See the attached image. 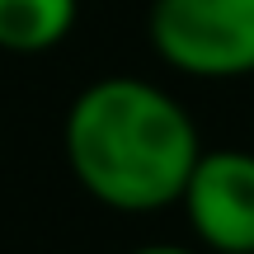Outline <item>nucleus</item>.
I'll list each match as a JSON object with an SVG mask.
<instances>
[{
	"instance_id": "nucleus-3",
	"label": "nucleus",
	"mask_w": 254,
	"mask_h": 254,
	"mask_svg": "<svg viewBox=\"0 0 254 254\" xmlns=\"http://www.w3.org/2000/svg\"><path fill=\"white\" fill-rule=\"evenodd\" d=\"M179 202L207 250L254 254V151H202Z\"/></svg>"
},
{
	"instance_id": "nucleus-4",
	"label": "nucleus",
	"mask_w": 254,
	"mask_h": 254,
	"mask_svg": "<svg viewBox=\"0 0 254 254\" xmlns=\"http://www.w3.org/2000/svg\"><path fill=\"white\" fill-rule=\"evenodd\" d=\"M75 24V0H0V47L47 52Z\"/></svg>"
},
{
	"instance_id": "nucleus-5",
	"label": "nucleus",
	"mask_w": 254,
	"mask_h": 254,
	"mask_svg": "<svg viewBox=\"0 0 254 254\" xmlns=\"http://www.w3.org/2000/svg\"><path fill=\"white\" fill-rule=\"evenodd\" d=\"M132 254H193V250H179V245H146V250H132Z\"/></svg>"
},
{
	"instance_id": "nucleus-2",
	"label": "nucleus",
	"mask_w": 254,
	"mask_h": 254,
	"mask_svg": "<svg viewBox=\"0 0 254 254\" xmlns=\"http://www.w3.org/2000/svg\"><path fill=\"white\" fill-rule=\"evenodd\" d=\"M146 33L174 71L202 80L254 71V0H151Z\"/></svg>"
},
{
	"instance_id": "nucleus-1",
	"label": "nucleus",
	"mask_w": 254,
	"mask_h": 254,
	"mask_svg": "<svg viewBox=\"0 0 254 254\" xmlns=\"http://www.w3.org/2000/svg\"><path fill=\"white\" fill-rule=\"evenodd\" d=\"M62 146L80 189L118 212H155L179 202L202 155L184 104L136 75L85 85L66 113Z\"/></svg>"
}]
</instances>
